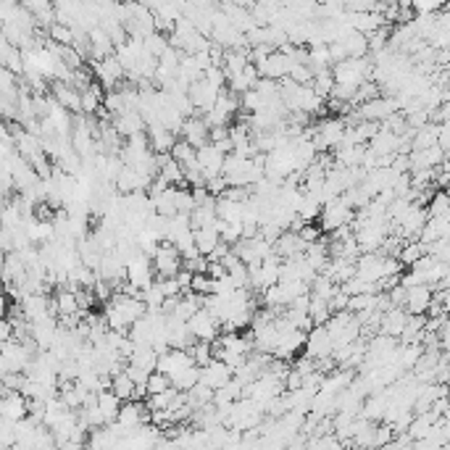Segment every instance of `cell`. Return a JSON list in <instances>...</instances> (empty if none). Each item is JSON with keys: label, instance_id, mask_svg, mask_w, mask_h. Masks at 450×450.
Returning a JSON list of instances; mask_svg holds the SVG:
<instances>
[{"label": "cell", "instance_id": "obj_1", "mask_svg": "<svg viewBox=\"0 0 450 450\" xmlns=\"http://www.w3.org/2000/svg\"><path fill=\"white\" fill-rule=\"evenodd\" d=\"M92 72H95V79L108 90H116L124 79H127V69L121 66V61L116 55H108V58H103V61H95L92 64Z\"/></svg>", "mask_w": 450, "mask_h": 450}, {"label": "cell", "instance_id": "obj_2", "mask_svg": "<svg viewBox=\"0 0 450 450\" xmlns=\"http://www.w3.org/2000/svg\"><path fill=\"white\" fill-rule=\"evenodd\" d=\"M153 266H156V276H176L179 269L184 266V256L171 240H164L161 250L153 258Z\"/></svg>", "mask_w": 450, "mask_h": 450}, {"label": "cell", "instance_id": "obj_3", "mask_svg": "<svg viewBox=\"0 0 450 450\" xmlns=\"http://www.w3.org/2000/svg\"><path fill=\"white\" fill-rule=\"evenodd\" d=\"M353 219H356V208L345 206V203L337 198V201L324 206L322 216H319V224H322V230L327 232V235H332L334 230H340L342 224H350Z\"/></svg>", "mask_w": 450, "mask_h": 450}, {"label": "cell", "instance_id": "obj_4", "mask_svg": "<svg viewBox=\"0 0 450 450\" xmlns=\"http://www.w3.org/2000/svg\"><path fill=\"white\" fill-rule=\"evenodd\" d=\"M427 219H429V211L424 208L422 203H411L408 206V211L400 216V221H398V230L395 235H400L403 240H414L422 235L424 224H427Z\"/></svg>", "mask_w": 450, "mask_h": 450}, {"label": "cell", "instance_id": "obj_5", "mask_svg": "<svg viewBox=\"0 0 450 450\" xmlns=\"http://www.w3.org/2000/svg\"><path fill=\"white\" fill-rule=\"evenodd\" d=\"M187 327H190L195 340H211L213 342L221 334V322L208 311V308H201V311L187 322Z\"/></svg>", "mask_w": 450, "mask_h": 450}, {"label": "cell", "instance_id": "obj_6", "mask_svg": "<svg viewBox=\"0 0 450 450\" xmlns=\"http://www.w3.org/2000/svg\"><path fill=\"white\" fill-rule=\"evenodd\" d=\"M305 340H308V332L305 330L279 332V342H276L274 356L276 359L293 361L295 356H300V350H305Z\"/></svg>", "mask_w": 450, "mask_h": 450}, {"label": "cell", "instance_id": "obj_7", "mask_svg": "<svg viewBox=\"0 0 450 450\" xmlns=\"http://www.w3.org/2000/svg\"><path fill=\"white\" fill-rule=\"evenodd\" d=\"M334 350V337L330 334L327 324H316L308 332V340H305V353H311L313 359H327Z\"/></svg>", "mask_w": 450, "mask_h": 450}, {"label": "cell", "instance_id": "obj_8", "mask_svg": "<svg viewBox=\"0 0 450 450\" xmlns=\"http://www.w3.org/2000/svg\"><path fill=\"white\" fill-rule=\"evenodd\" d=\"M232 377H235V371H232V366L224 359H213L211 364L201 366V382L203 385L213 387V390L230 385Z\"/></svg>", "mask_w": 450, "mask_h": 450}, {"label": "cell", "instance_id": "obj_9", "mask_svg": "<svg viewBox=\"0 0 450 450\" xmlns=\"http://www.w3.org/2000/svg\"><path fill=\"white\" fill-rule=\"evenodd\" d=\"M179 137H184L195 147H203L206 142H211V127L206 124L203 113H195V116H187V119H184V127L182 132H179Z\"/></svg>", "mask_w": 450, "mask_h": 450}, {"label": "cell", "instance_id": "obj_10", "mask_svg": "<svg viewBox=\"0 0 450 450\" xmlns=\"http://www.w3.org/2000/svg\"><path fill=\"white\" fill-rule=\"evenodd\" d=\"M0 416L13 419V422L29 416L27 395H24L21 390H6V387H3V398H0Z\"/></svg>", "mask_w": 450, "mask_h": 450}, {"label": "cell", "instance_id": "obj_11", "mask_svg": "<svg viewBox=\"0 0 450 450\" xmlns=\"http://www.w3.org/2000/svg\"><path fill=\"white\" fill-rule=\"evenodd\" d=\"M195 361L193 356H190V350L187 348H171L166 350V353H161L158 356V371H164V374H169V377H174L176 371H182V369L193 366Z\"/></svg>", "mask_w": 450, "mask_h": 450}, {"label": "cell", "instance_id": "obj_12", "mask_svg": "<svg viewBox=\"0 0 450 450\" xmlns=\"http://www.w3.org/2000/svg\"><path fill=\"white\" fill-rule=\"evenodd\" d=\"M50 95L72 113H82V92L77 90L74 84L64 82V79H50Z\"/></svg>", "mask_w": 450, "mask_h": 450}, {"label": "cell", "instance_id": "obj_13", "mask_svg": "<svg viewBox=\"0 0 450 450\" xmlns=\"http://www.w3.org/2000/svg\"><path fill=\"white\" fill-rule=\"evenodd\" d=\"M219 87H213L206 77L203 79H198V82L190 84V98H193L195 108H198V113H206V111H211L213 106H216V101H219Z\"/></svg>", "mask_w": 450, "mask_h": 450}, {"label": "cell", "instance_id": "obj_14", "mask_svg": "<svg viewBox=\"0 0 450 450\" xmlns=\"http://www.w3.org/2000/svg\"><path fill=\"white\" fill-rule=\"evenodd\" d=\"M224 161H227V153H221L213 142H206L203 147H198V164H201L206 179L213 174H224Z\"/></svg>", "mask_w": 450, "mask_h": 450}, {"label": "cell", "instance_id": "obj_15", "mask_svg": "<svg viewBox=\"0 0 450 450\" xmlns=\"http://www.w3.org/2000/svg\"><path fill=\"white\" fill-rule=\"evenodd\" d=\"M113 127L119 129V135L127 140V137H132V135H142V132H147V121L140 111H121V113L113 116Z\"/></svg>", "mask_w": 450, "mask_h": 450}, {"label": "cell", "instance_id": "obj_16", "mask_svg": "<svg viewBox=\"0 0 450 450\" xmlns=\"http://www.w3.org/2000/svg\"><path fill=\"white\" fill-rule=\"evenodd\" d=\"M290 66H293V55L285 50H274L264 64L258 66L261 77H271V79H285L290 77Z\"/></svg>", "mask_w": 450, "mask_h": 450}, {"label": "cell", "instance_id": "obj_17", "mask_svg": "<svg viewBox=\"0 0 450 450\" xmlns=\"http://www.w3.org/2000/svg\"><path fill=\"white\" fill-rule=\"evenodd\" d=\"M147 140H150L153 153H171V147L179 137L169 127H164L161 121H150L147 124Z\"/></svg>", "mask_w": 450, "mask_h": 450}, {"label": "cell", "instance_id": "obj_18", "mask_svg": "<svg viewBox=\"0 0 450 450\" xmlns=\"http://www.w3.org/2000/svg\"><path fill=\"white\" fill-rule=\"evenodd\" d=\"M434 300V287L422 282V285L408 287V298H405V311L408 313H427L429 303Z\"/></svg>", "mask_w": 450, "mask_h": 450}, {"label": "cell", "instance_id": "obj_19", "mask_svg": "<svg viewBox=\"0 0 450 450\" xmlns=\"http://www.w3.org/2000/svg\"><path fill=\"white\" fill-rule=\"evenodd\" d=\"M21 308H24V316H27L29 322L53 316V313H50V295L45 293H27L21 298Z\"/></svg>", "mask_w": 450, "mask_h": 450}, {"label": "cell", "instance_id": "obj_20", "mask_svg": "<svg viewBox=\"0 0 450 450\" xmlns=\"http://www.w3.org/2000/svg\"><path fill=\"white\" fill-rule=\"evenodd\" d=\"M405 324H408V311H405L403 305H393L390 311H385L382 316V332L385 334H393L400 340V334H403Z\"/></svg>", "mask_w": 450, "mask_h": 450}, {"label": "cell", "instance_id": "obj_21", "mask_svg": "<svg viewBox=\"0 0 450 450\" xmlns=\"http://www.w3.org/2000/svg\"><path fill=\"white\" fill-rule=\"evenodd\" d=\"M258 79H261V72H258V66L250 61V64L245 66L242 72L235 74V77H230V79H227V87H230L232 92H240V95H242V92L253 90Z\"/></svg>", "mask_w": 450, "mask_h": 450}, {"label": "cell", "instance_id": "obj_22", "mask_svg": "<svg viewBox=\"0 0 450 450\" xmlns=\"http://www.w3.org/2000/svg\"><path fill=\"white\" fill-rule=\"evenodd\" d=\"M129 364H135V366H142L147 371H156L158 366V350L150 345V342H137L135 350H132V356H129Z\"/></svg>", "mask_w": 450, "mask_h": 450}, {"label": "cell", "instance_id": "obj_23", "mask_svg": "<svg viewBox=\"0 0 450 450\" xmlns=\"http://www.w3.org/2000/svg\"><path fill=\"white\" fill-rule=\"evenodd\" d=\"M161 179H166L169 184H176V187H187V176H184V166L176 161L174 156H169L161 164Z\"/></svg>", "mask_w": 450, "mask_h": 450}, {"label": "cell", "instance_id": "obj_24", "mask_svg": "<svg viewBox=\"0 0 450 450\" xmlns=\"http://www.w3.org/2000/svg\"><path fill=\"white\" fill-rule=\"evenodd\" d=\"M176 190H179L176 184H169L164 193L153 198L156 213H161V216H174V213H179V208H176Z\"/></svg>", "mask_w": 450, "mask_h": 450}, {"label": "cell", "instance_id": "obj_25", "mask_svg": "<svg viewBox=\"0 0 450 450\" xmlns=\"http://www.w3.org/2000/svg\"><path fill=\"white\" fill-rule=\"evenodd\" d=\"M342 43L348 47L350 58H364V55H369V35H364L359 29H350L348 35L342 37Z\"/></svg>", "mask_w": 450, "mask_h": 450}, {"label": "cell", "instance_id": "obj_26", "mask_svg": "<svg viewBox=\"0 0 450 450\" xmlns=\"http://www.w3.org/2000/svg\"><path fill=\"white\" fill-rule=\"evenodd\" d=\"M327 174H330V171H327L322 164H316V161H313L303 174V190L305 193H319V190L324 187V182H327Z\"/></svg>", "mask_w": 450, "mask_h": 450}, {"label": "cell", "instance_id": "obj_27", "mask_svg": "<svg viewBox=\"0 0 450 450\" xmlns=\"http://www.w3.org/2000/svg\"><path fill=\"white\" fill-rule=\"evenodd\" d=\"M221 242V235L216 227H203V230H195V245L203 256H211V250Z\"/></svg>", "mask_w": 450, "mask_h": 450}, {"label": "cell", "instance_id": "obj_28", "mask_svg": "<svg viewBox=\"0 0 450 450\" xmlns=\"http://www.w3.org/2000/svg\"><path fill=\"white\" fill-rule=\"evenodd\" d=\"M198 382H201V366H198V364L182 369V371H176L174 377H171V385H174L176 390H182V393H190Z\"/></svg>", "mask_w": 450, "mask_h": 450}, {"label": "cell", "instance_id": "obj_29", "mask_svg": "<svg viewBox=\"0 0 450 450\" xmlns=\"http://www.w3.org/2000/svg\"><path fill=\"white\" fill-rule=\"evenodd\" d=\"M190 221H193V230L216 227V221H219V211H216V206H198V208L190 213Z\"/></svg>", "mask_w": 450, "mask_h": 450}, {"label": "cell", "instance_id": "obj_30", "mask_svg": "<svg viewBox=\"0 0 450 450\" xmlns=\"http://www.w3.org/2000/svg\"><path fill=\"white\" fill-rule=\"evenodd\" d=\"M308 316H311L313 324H327L332 319V305L327 298H319V295H311V303H308Z\"/></svg>", "mask_w": 450, "mask_h": 450}, {"label": "cell", "instance_id": "obj_31", "mask_svg": "<svg viewBox=\"0 0 450 450\" xmlns=\"http://www.w3.org/2000/svg\"><path fill=\"white\" fill-rule=\"evenodd\" d=\"M311 87L319 92V95H322L324 101L330 98L332 90H334V74H332V66H330V69H316V72H313Z\"/></svg>", "mask_w": 450, "mask_h": 450}, {"label": "cell", "instance_id": "obj_32", "mask_svg": "<svg viewBox=\"0 0 450 450\" xmlns=\"http://www.w3.org/2000/svg\"><path fill=\"white\" fill-rule=\"evenodd\" d=\"M322 211H324L322 198L316 193H305L303 203H300V208H298V216H303L305 221H316L322 216Z\"/></svg>", "mask_w": 450, "mask_h": 450}, {"label": "cell", "instance_id": "obj_33", "mask_svg": "<svg viewBox=\"0 0 450 450\" xmlns=\"http://www.w3.org/2000/svg\"><path fill=\"white\" fill-rule=\"evenodd\" d=\"M145 43V47L150 50V53L156 55V58H161V55L171 47V40H169V35L166 32H161V29H156V32H150V35L142 40Z\"/></svg>", "mask_w": 450, "mask_h": 450}, {"label": "cell", "instance_id": "obj_34", "mask_svg": "<svg viewBox=\"0 0 450 450\" xmlns=\"http://www.w3.org/2000/svg\"><path fill=\"white\" fill-rule=\"evenodd\" d=\"M187 350H190V356H193V361L198 366H206V364H211L213 361V342L211 340H195Z\"/></svg>", "mask_w": 450, "mask_h": 450}, {"label": "cell", "instance_id": "obj_35", "mask_svg": "<svg viewBox=\"0 0 450 450\" xmlns=\"http://www.w3.org/2000/svg\"><path fill=\"white\" fill-rule=\"evenodd\" d=\"M216 230H219L221 240H227L230 245H235L237 240H242V221H227V219H221L216 221Z\"/></svg>", "mask_w": 450, "mask_h": 450}, {"label": "cell", "instance_id": "obj_36", "mask_svg": "<svg viewBox=\"0 0 450 450\" xmlns=\"http://www.w3.org/2000/svg\"><path fill=\"white\" fill-rule=\"evenodd\" d=\"M135 385H137V382L129 377L127 371H121V374H116V377H113V385H111V390H113V393H116L121 400H132Z\"/></svg>", "mask_w": 450, "mask_h": 450}, {"label": "cell", "instance_id": "obj_37", "mask_svg": "<svg viewBox=\"0 0 450 450\" xmlns=\"http://www.w3.org/2000/svg\"><path fill=\"white\" fill-rule=\"evenodd\" d=\"M47 37L55 40V43H61V45H72L74 43V29L69 24H61V21H55L47 27Z\"/></svg>", "mask_w": 450, "mask_h": 450}, {"label": "cell", "instance_id": "obj_38", "mask_svg": "<svg viewBox=\"0 0 450 450\" xmlns=\"http://www.w3.org/2000/svg\"><path fill=\"white\" fill-rule=\"evenodd\" d=\"M240 101H242V111H248V113H256V111H261L264 106H266V98H264L256 87L248 90V92H242V95H240Z\"/></svg>", "mask_w": 450, "mask_h": 450}, {"label": "cell", "instance_id": "obj_39", "mask_svg": "<svg viewBox=\"0 0 450 450\" xmlns=\"http://www.w3.org/2000/svg\"><path fill=\"white\" fill-rule=\"evenodd\" d=\"M176 208H179L182 213H193L195 208H198V203H195V195H193V187H190V184L176 190Z\"/></svg>", "mask_w": 450, "mask_h": 450}, {"label": "cell", "instance_id": "obj_40", "mask_svg": "<svg viewBox=\"0 0 450 450\" xmlns=\"http://www.w3.org/2000/svg\"><path fill=\"white\" fill-rule=\"evenodd\" d=\"M171 387V377L169 374H164V371H150V377H147V393L150 395H156V393H164V390H169Z\"/></svg>", "mask_w": 450, "mask_h": 450}, {"label": "cell", "instance_id": "obj_41", "mask_svg": "<svg viewBox=\"0 0 450 450\" xmlns=\"http://www.w3.org/2000/svg\"><path fill=\"white\" fill-rule=\"evenodd\" d=\"M395 440V429H393V424L377 422V429H374V448H387L390 442Z\"/></svg>", "mask_w": 450, "mask_h": 450}, {"label": "cell", "instance_id": "obj_42", "mask_svg": "<svg viewBox=\"0 0 450 450\" xmlns=\"http://www.w3.org/2000/svg\"><path fill=\"white\" fill-rule=\"evenodd\" d=\"M193 293H198V295H211L213 293V276L208 274V271L193 276Z\"/></svg>", "mask_w": 450, "mask_h": 450}, {"label": "cell", "instance_id": "obj_43", "mask_svg": "<svg viewBox=\"0 0 450 450\" xmlns=\"http://www.w3.org/2000/svg\"><path fill=\"white\" fill-rule=\"evenodd\" d=\"M298 235H300L305 242H316V240H322L324 230H322V224H316V221H305Z\"/></svg>", "mask_w": 450, "mask_h": 450}, {"label": "cell", "instance_id": "obj_44", "mask_svg": "<svg viewBox=\"0 0 450 450\" xmlns=\"http://www.w3.org/2000/svg\"><path fill=\"white\" fill-rule=\"evenodd\" d=\"M330 305H332V313H337V311H348V305H350V295L345 293V290H337V293L330 298Z\"/></svg>", "mask_w": 450, "mask_h": 450}, {"label": "cell", "instance_id": "obj_45", "mask_svg": "<svg viewBox=\"0 0 450 450\" xmlns=\"http://www.w3.org/2000/svg\"><path fill=\"white\" fill-rule=\"evenodd\" d=\"M206 187H208V190H211V193L219 198V195L224 193L227 187H230V182H227V176H224V174H213V176H208V179H206Z\"/></svg>", "mask_w": 450, "mask_h": 450}, {"label": "cell", "instance_id": "obj_46", "mask_svg": "<svg viewBox=\"0 0 450 450\" xmlns=\"http://www.w3.org/2000/svg\"><path fill=\"white\" fill-rule=\"evenodd\" d=\"M208 256H195V258H184V266L190 269V271H195V274H203V271H208Z\"/></svg>", "mask_w": 450, "mask_h": 450}, {"label": "cell", "instance_id": "obj_47", "mask_svg": "<svg viewBox=\"0 0 450 450\" xmlns=\"http://www.w3.org/2000/svg\"><path fill=\"white\" fill-rule=\"evenodd\" d=\"M445 0H414L411 6L416 9V13H434L437 9H442Z\"/></svg>", "mask_w": 450, "mask_h": 450}, {"label": "cell", "instance_id": "obj_48", "mask_svg": "<svg viewBox=\"0 0 450 450\" xmlns=\"http://www.w3.org/2000/svg\"><path fill=\"white\" fill-rule=\"evenodd\" d=\"M303 374H300V371H298V369H290V374H287L285 377V387L287 390H298V387H303Z\"/></svg>", "mask_w": 450, "mask_h": 450}, {"label": "cell", "instance_id": "obj_49", "mask_svg": "<svg viewBox=\"0 0 450 450\" xmlns=\"http://www.w3.org/2000/svg\"><path fill=\"white\" fill-rule=\"evenodd\" d=\"M437 145L450 156V121H442L440 124V137H437Z\"/></svg>", "mask_w": 450, "mask_h": 450}, {"label": "cell", "instance_id": "obj_50", "mask_svg": "<svg viewBox=\"0 0 450 450\" xmlns=\"http://www.w3.org/2000/svg\"><path fill=\"white\" fill-rule=\"evenodd\" d=\"M232 253V245L227 242V240H221L219 245L211 250V256H208V261H221V258H227Z\"/></svg>", "mask_w": 450, "mask_h": 450}, {"label": "cell", "instance_id": "obj_51", "mask_svg": "<svg viewBox=\"0 0 450 450\" xmlns=\"http://www.w3.org/2000/svg\"><path fill=\"white\" fill-rule=\"evenodd\" d=\"M208 274H211L213 279H221V276L230 274V269H227L224 261H211V264H208Z\"/></svg>", "mask_w": 450, "mask_h": 450}, {"label": "cell", "instance_id": "obj_52", "mask_svg": "<svg viewBox=\"0 0 450 450\" xmlns=\"http://www.w3.org/2000/svg\"><path fill=\"white\" fill-rule=\"evenodd\" d=\"M230 137V124H221V127H211V142Z\"/></svg>", "mask_w": 450, "mask_h": 450}, {"label": "cell", "instance_id": "obj_53", "mask_svg": "<svg viewBox=\"0 0 450 450\" xmlns=\"http://www.w3.org/2000/svg\"><path fill=\"white\" fill-rule=\"evenodd\" d=\"M437 298H440V300H442V305H445V311L450 313V287H442L440 295H437Z\"/></svg>", "mask_w": 450, "mask_h": 450}, {"label": "cell", "instance_id": "obj_54", "mask_svg": "<svg viewBox=\"0 0 450 450\" xmlns=\"http://www.w3.org/2000/svg\"><path fill=\"white\" fill-rule=\"evenodd\" d=\"M140 3H145V6H150V9H153V6H156L158 0H140Z\"/></svg>", "mask_w": 450, "mask_h": 450}]
</instances>
